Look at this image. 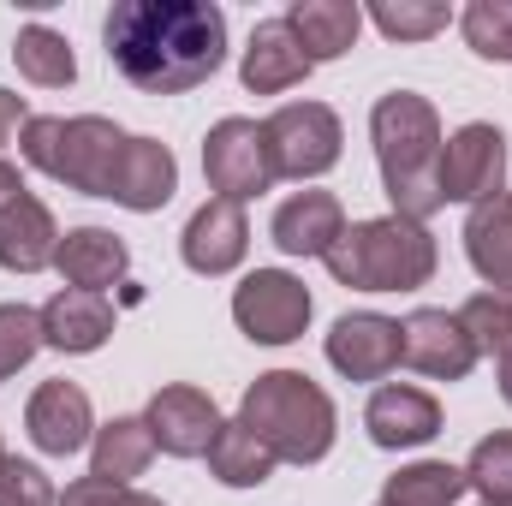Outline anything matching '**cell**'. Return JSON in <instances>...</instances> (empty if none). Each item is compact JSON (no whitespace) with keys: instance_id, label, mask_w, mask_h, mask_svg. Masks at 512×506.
<instances>
[{"instance_id":"cell-1","label":"cell","mask_w":512,"mask_h":506,"mask_svg":"<svg viewBox=\"0 0 512 506\" xmlns=\"http://www.w3.org/2000/svg\"><path fill=\"white\" fill-rule=\"evenodd\" d=\"M108 60L143 96H185L227 60V12L209 0H120L102 24Z\"/></svg>"},{"instance_id":"cell-2","label":"cell","mask_w":512,"mask_h":506,"mask_svg":"<svg viewBox=\"0 0 512 506\" xmlns=\"http://www.w3.org/2000/svg\"><path fill=\"white\" fill-rule=\"evenodd\" d=\"M370 143H376V167H382V191L393 215L405 221H429L441 203V114L429 96L417 90H387L370 108Z\"/></svg>"},{"instance_id":"cell-3","label":"cell","mask_w":512,"mask_h":506,"mask_svg":"<svg viewBox=\"0 0 512 506\" xmlns=\"http://www.w3.org/2000/svg\"><path fill=\"white\" fill-rule=\"evenodd\" d=\"M239 423L256 429L268 441V453L286 459V465H322L334 453V435H340L334 399L304 370H268V376H256L245 387V399H239Z\"/></svg>"},{"instance_id":"cell-4","label":"cell","mask_w":512,"mask_h":506,"mask_svg":"<svg viewBox=\"0 0 512 506\" xmlns=\"http://www.w3.org/2000/svg\"><path fill=\"white\" fill-rule=\"evenodd\" d=\"M322 262L352 292H417L435 280L441 251H435V233L423 221L376 215V221H352Z\"/></svg>"},{"instance_id":"cell-5","label":"cell","mask_w":512,"mask_h":506,"mask_svg":"<svg viewBox=\"0 0 512 506\" xmlns=\"http://www.w3.org/2000/svg\"><path fill=\"white\" fill-rule=\"evenodd\" d=\"M126 143H131V131H120L114 120H102V114H78V120L30 114V126L18 131L24 161H30L36 173H48L54 185L84 191V197H108Z\"/></svg>"},{"instance_id":"cell-6","label":"cell","mask_w":512,"mask_h":506,"mask_svg":"<svg viewBox=\"0 0 512 506\" xmlns=\"http://www.w3.org/2000/svg\"><path fill=\"white\" fill-rule=\"evenodd\" d=\"M310 316H316V298L286 268H256V274H245L233 286V322H239V334L251 346H292V340H304Z\"/></svg>"},{"instance_id":"cell-7","label":"cell","mask_w":512,"mask_h":506,"mask_svg":"<svg viewBox=\"0 0 512 506\" xmlns=\"http://www.w3.org/2000/svg\"><path fill=\"white\" fill-rule=\"evenodd\" d=\"M262 137H268V161H274V179H322L334 161H340V114L328 102H286L262 120Z\"/></svg>"},{"instance_id":"cell-8","label":"cell","mask_w":512,"mask_h":506,"mask_svg":"<svg viewBox=\"0 0 512 506\" xmlns=\"http://www.w3.org/2000/svg\"><path fill=\"white\" fill-rule=\"evenodd\" d=\"M203 179H209V191L215 197H227V203H251L262 191H274V161H268V137L256 120L245 114H227V120H215L209 137H203Z\"/></svg>"},{"instance_id":"cell-9","label":"cell","mask_w":512,"mask_h":506,"mask_svg":"<svg viewBox=\"0 0 512 506\" xmlns=\"http://www.w3.org/2000/svg\"><path fill=\"white\" fill-rule=\"evenodd\" d=\"M143 423H149V441L167 459H209V447L221 435V405L191 381H167V387L149 393Z\"/></svg>"},{"instance_id":"cell-10","label":"cell","mask_w":512,"mask_h":506,"mask_svg":"<svg viewBox=\"0 0 512 506\" xmlns=\"http://www.w3.org/2000/svg\"><path fill=\"white\" fill-rule=\"evenodd\" d=\"M507 191V137L483 120L459 126L441 143V203H489Z\"/></svg>"},{"instance_id":"cell-11","label":"cell","mask_w":512,"mask_h":506,"mask_svg":"<svg viewBox=\"0 0 512 506\" xmlns=\"http://www.w3.org/2000/svg\"><path fill=\"white\" fill-rule=\"evenodd\" d=\"M399 364H411L429 381H465L477 370V346L459 322V310H411L399 322Z\"/></svg>"},{"instance_id":"cell-12","label":"cell","mask_w":512,"mask_h":506,"mask_svg":"<svg viewBox=\"0 0 512 506\" xmlns=\"http://www.w3.org/2000/svg\"><path fill=\"white\" fill-rule=\"evenodd\" d=\"M24 429H30L36 453H48V459H72V453H84V447L96 441V405H90V393H84L78 381L54 376V381H42V387L30 393V405H24Z\"/></svg>"},{"instance_id":"cell-13","label":"cell","mask_w":512,"mask_h":506,"mask_svg":"<svg viewBox=\"0 0 512 506\" xmlns=\"http://www.w3.org/2000/svg\"><path fill=\"white\" fill-rule=\"evenodd\" d=\"M364 429L382 453L429 447L441 435V399L429 387H411V381H382L364 405Z\"/></svg>"},{"instance_id":"cell-14","label":"cell","mask_w":512,"mask_h":506,"mask_svg":"<svg viewBox=\"0 0 512 506\" xmlns=\"http://www.w3.org/2000/svg\"><path fill=\"white\" fill-rule=\"evenodd\" d=\"M245 251H251V221H245V209L227 203V197H209V203L185 221V233H179L185 268H191V274H209V280L233 274V268L245 262Z\"/></svg>"},{"instance_id":"cell-15","label":"cell","mask_w":512,"mask_h":506,"mask_svg":"<svg viewBox=\"0 0 512 506\" xmlns=\"http://www.w3.org/2000/svg\"><path fill=\"white\" fill-rule=\"evenodd\" d=\"M328 364L346 381H387L399 370V322L382 310H352L328 328Z\"/></svg>"},{"instance_id":"cell-16","label":"cell","mask_w":512,"mask_h":506,"mask_svg":"<svg viewBox=\"0 0 512 506\" xmlns=\"http://www.w3.org/2000/svg\"><path fill=\"white\" fill-rule=\"evenodd\" d=\"M114 304L102 292H78V286H60L48 304H42V346L66 352V358H84V352H102L114 340Z\"/></svg>"},{"instance_id":"cell-17","label":"cell","mask_w":512,"mask_h":506,"mask_svg":"<svg viewBox=\"0 0 512 506\" xmlns=\"http://www.w3.org/2000/svg\"><path fill=\"white\" fill-rule=\"evenodd\" d=\"M173 191H179V161H173V149L155 143V137H131L126 155H120V167H114L108 203H120L131 215H155V209L173 203Z\"/></svg>"},{"instance_id":"cell-18","label":"cell","mask_w":512,"mask_h":506,"mask_svg":"<svg viewBox=\"0 0 512 506\" xmlns=\"http://www.w3.org/2000/svg\"><path fill=\"white\" fill-rule=\"evenodd\" d=\"M340 233H346V209L334 191H292L268 221V239L286 256H328Z\"/></svg>"},{"instance_id":"cell-19","label":"cell","mask_w":512,"mask_h":506,"mask_svg":"<svg viewBox=\"0 0 512 506\" xmlns=\"http://www.w3.org/2000/svg\"><path fill=\"white\" fill-rule=\"evenodd\" d=\"M126 268H131V251H126L120 233H108V227H72V233H60L54 274H60L66 286L102 292V298H108V286H120Z\"/></svg>"},{"instance_id":"cell-20","label":"cell","mask_w":512,"mask_h":506,"mask_svg":"<svg viewBox=\"0 0 512 506\" xmlns=\"http://www.w3.org/2000/svg\"><path fill=\"white\" fill-rule=\"evenodd\" d=\"M310 72H316V66H310V54L298 48V36L286 30V18H262L251 30L245 60H239V78H245L251 96H280V90L304 84Z\"/></svg>"},{"instance_id":"cell-21","label":"cell","mask_w":512,"mask_h":506,"mask_svg":"<svg viewBox=\"0 0 512 506\" xmlns=\"http://www.w3.org/2000/svg\"><path fill=\"white\" fill-rule=\"evenodd\" d=\"M286 30L298 36V48L310 54V66H322V60H340V54L358 48L364 6L358 0H292L286 6Z\"/></svg>"},{"instance_id":"cell-22","label":"cell","mask_w":512,"mask_h":506,"mask_svg":"<svg viewBox=\"0 0 512 506\" xmlns=\"http://www.w3.org/2000/svg\"><path fill=\"white\" fill-rule=\"evenodd\" d=\"M54 251H60L54 209L24 191V197L0 215V268H6V274H42V268H54Z\"/></svg>"},{"instance_id":"cell-23","label":"cell","mask_w":512,"mask_h":506,"mask_svg":"<svg viewBox=\"0 0 512 506\" xmlns=\"http://www.w3.org/2000/svg\"><path fill=\"white\" fill-rule=\"evenodd\" d=\"M465 256H471V268L489 292L512 298V191L477 203L465 215Z\"/></svg>"},{"instance_id":"cell-24","label":"cell","mask_w":512,"mask_h":506,"mask_svg":"<svg viewBox=\"0 0 512 506\" xmlns=\"http://www.w3.org/2000/svg\"><path fill=\"white\" fill-rule=\"evenodd\" d=\"M274 453H268V441L245 429L239 417L233 423H221V435H215V447H209V471H215V483L221 489H262L268 477H274Z\"/></svg>"},{"instance_id":"cell-25","label":"cell","mask_w":512,"mask_h":506,"mask_svg":"<svg viewBox=\"0 0 512 506\" xmlns=\"http://www.w3.org/2000/svg\"><path fill=\"white\" fill-rule=\"evenodd\" d=\"M149 459H155V441H149V423H143V417H114V423H102L96 441H90V477H102V483H131V477H143Z\"/></svg>"},{"instance_id":"cell-26","label":"cell","mask_w":512,"mask_h":506,"mask_svg":"<svg viewBox=\"0 0 512 506\" xmlns=\"http://www.w3.org/2000/svg\"><path fill=\"white\" fill-rule=\"evenodd\" d=\"M12 60H18V78L36 84V90H66L78 78V60H72V42L48 24H24L18 42H12Z\"/></svg>"},{"instance_id":"cell-27","label":"cell","mask_w":512,"mask_h":506,"mask_svg":"<svg viewBox=\"0 0 512 506\" xmlns=\"http://www.w3.org/2000/svg\"><path fill=\"white\" fill-rule=\"evenodd\" d=\"M471 483H465V471L459 465H447V459H417V465H399L393 477L382 483V501L387 506H459Z\"/></svg>"},{"instance_id":"cell-28","label":"cell","mask_w":512,"mask_h":506,"mask_svg":"<svg viewBox=\"0 0 512 506\" xmlns=\"http://www.w3.org/2000/svg\"><path fill=\"white\" fill-rule=\"evenodd\" d=\"M459 471H465V483H471L489 506H512V429L483 435Z\"/></svg>"},{"instance_id":"cell-29","label":"cell","mask_w":512,"mask_h":506,"mask_svg":"<svg viewBox=\"0 0 512 506\" xmlns=\"http://www.w3.org/2000/svg\"><path fill=\"white\" fill-rule=\"evenodd\" d=\"M459 322L477 346V358H507L512 352V298L507 292H477L459 304Z\"/></svg>"},{"instance_id":"cell-30","label":"cell","mask_w":512,"mask_h":506,"mask_svg":"<svg viewBox=\"0 0 512 506\" xmlns=\"http://www.w3.org/2000/svg\"><path fill=\"white\" fill-rule=\"evenodd\" d=\"M459 30H465V48L477 60L512 66V0H471L459 12Z\"/></svg>"},{"instance_id":"cell-31","label":"cell","mask_w":512,"mask_h":506,"mask_svg":"<svg viewBox=\"0 0 512 506\" xmlns=\"http://www.w3.org/2000/svg\"><path fill=\"white\" fill-rule=\"evenodd\" d=\"M370 18H376V30L393 36V42H423V36H435V30L453 24V12L441 0H376Z\"/></svg>"},{"instance_id":"cell-32","label":"cell","mask_w":512,"mask_h":506,"mask_svg":"<svg viewBox=\"0 0 512 506\" xmlns=\"http://www.w3.org/2000/svg\"><path fill=\"white\" fill-rule=\"evenodd\" d=\"M42 352V310L30 304H0V381L18 376Z\"/></svg>"},{"instance_id":"cell-33","label":"cell","mask_w":512,"mask_h":506,"mask_svg":"<svg viewBox=\"0 0 512 506\" xmlns=\"http://www.w3.org/2000/svg\"><path fill=\"white\" fill-rule=\"evenodd\" d=\"M0 506H60V495H54V483H48L42 465L6 453L0 459Z\"/></svg>"},{"instance_id":"cell-34","label":"cell","mask_w":512,"mask_h":506,"mask_svg":"<svg viewBox=\"0 0 512 506\" xmlns=\"http://www.w3.org/2000/svg\"><path fill=\"white\" fill-rule=\"evenodd\" d=\"M60 506H167V501H155V495H143V489H131V483H102V477H78V483H66Z\"/></svg>"},{"instance_id":"cell-35","label":"cell","mask_w":512,"mask_h":506,"mask_svg":"<svg viewBox=\"0 0 512 506\" xmlns=\"http://www.w3.org/2000/svg\"><path fill=\"white\" fill-rule=\"evenodd\" d=\"M30 126V108H24V96L18 90H0V149L12 143V131Z\"/></svg>"},{"instance_id":"cell-36","label":"cell","mask_w":512,"mask_h":506,"mask_svg":"<svg viewBox=\"0 0 512 506\" xmlns=\"http://www.w3.org/2000/svg\"><path fill=\"white\" fill-rule=\"evenodd\" d=\"M24 191H30V185H24V173H18L12 161H0V215H6V209L24 197Z\"/></svg>"},{"instance_id":"cell-37","label":"cell","mask_w":512,"mask_h":506,"mask_svg":"<svg viewBox=\"0 0 512 506\" xmlns=\"http://www.w3.org/2000/svg\"><path fill=\"white\" fill-rule=\"evenodd\" d=\"M501 399H507V405H512V352H507V358H501Z\"/></svg>"},{"instance_id":"cell-38","label":"cell","mask_w":512,"mask_h":506,"mask_svg":"<svg viewBox=\"0 0 512 506\" xmlns=\"http://www.w3.org/2000/svg\"><path fill=\"white\" fill-rule=\"evenodd\" d=\"M0 459H6V447H0Z\"/></svg>"},{"instance_id":"cell-39","label":"cell","mask_w":512,"mask_h":506,"mask_svg":"<svg viewBox=\"0 0 512 506\" xmlns=\"http://www.w3.org/2000/svg\"><path fill=\"white\" fill-rule=\"evenodd\" d=\"M376 506H387V501H376Z\"/></svg>"},{"instance_id":"cell-40","label":"cell","mask_w":512,"mask_h":506,"mask_svg":"<svg viewBox=\"0 0 512 506\" xmlns=\"http://www.w3.org/2000/svg\"><path fill=\"white\" fill-rule=\"evenodd\" d=\"M483 506H489V501H483Z\"/></svg>"}]
</instances>
